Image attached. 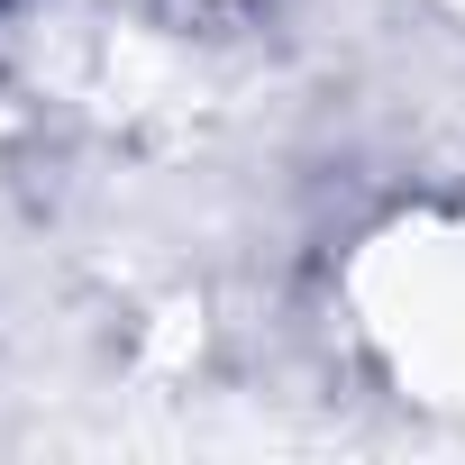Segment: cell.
<instances>
[{"label": "cell", "mask_w": 465, "mask_h": 465, "mask_svg": "<svg viewBox=\"0 0 465 465\" xmlns=\"http://www.w3.org/2000/svg\"><path fill=\"white\" fill-rule=\"evenodd\" d=\"M347 311L365 356L429 411H465V219L411 210L356 247Z\"/></svg>", "instance_id": "cell-1"}]
</instances>
